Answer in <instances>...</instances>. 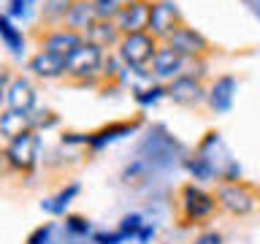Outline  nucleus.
Returning <instances> with one entry per match:
<instances>
[{
  "instance_id": "obj_1",
  "label": "nucleus",
  "mask_w": 260,
  "mask_h": 244,
  "mask_svg": "<svg viewBox=\"0 0 260 244\" xmlns=\"http://www.w3.org/2000/svg\"><path fill=\"white\" fill-rule=\"evenodd\" d=\"M182 155H184V146L174 136H168L162 128H152L149 136L138 146V160H144L152 171L154 168H171Z\"/></svg>"
},
{
  "instance_id": "obj_2",
  "label": "nucleus",
  "mask_w": 260,
  "mask_h": 244,
  "mask_svg": "<svg viewBox=\"0 0 260 244\" xmlns=\"http://www.w3.org/2000/svg\"><path fill=\"white\" fill-rule=\"evenodd\" d=\"M219 201H217V193H209L203 190L201 185H184L179 190V209H182V220L187 225H195V223H203L209 220L211 215L217 211Z\"/></svg>"
},
{
  "instance_id": "obj_3",
  "label": "nucleus",
  "mask_w": 260,
  "mask_h": 244,
  "mask_svg": "<svg viewBox=\"0 0 260 244\" xmlns=\"http://www.w3.org/2000/svg\"><path fill=\"white\" fill-rule=\"evenodd\" d=\"M157 49H160V44L152 33H133V36H122V41L117 44V54L125 68L141 71L154 60Z\"/></svg>"
},
{
  "instance_id": "obj_4",
  "label": "nucleus",
  "mask_w": 260,
  "mask_h": 244,
  "mask_svg": "<svg viewBox=\"0 0 260 244\" xmlns=\"http://www.w3.org/2000/svg\"><path fill=\"white\" fill-rule=\"evenodd\" d=\"M103 63H106L103 46L92 44V41H84V44L65 60V76L87 84V81H92L98 73H103Z\"/></svg>"
},
{
  "instance_id": "obj_5",
  "label": "nucleus",
  "mask_w": 260,
  "mask_h": 244,
  "mask_svg": "<svg viewBox=\"0 0 260 244\" xmlns=\"http://www.w3.org/2000/svg\"><path fill=\"white\" fill-rule=\"evenodd\" d=\"M38 152H41V138L36 130L24 133L14 141H6V149H3V158H6V166L19 171V174H27L38 166Z\"/></svg>"
},
{
  "instance_id": "obj_6",
  "label": "nucleus",
  "mask_w": 260,
  "mask_h": 244,
  "mask_svg": "<svg viewBox=\"0 0 260 244\" xmlns=\"http://www.w3.org/2000/svg\"><path fill=\"white\" fill-rule=\"evenodd\" d=\"M217 201H219V209L231 211L236 217H244L249 211H255L257 193L247 182H231V185H222L217 190Z\"/></svg>"
},
{
  "instance_id": "obj_7",
  "label": "nucleus",
  "mask_w": 260,
  "mask_h": 244,
  "mask_svg": "<svg viewBox=\"0 0 260 244\" xmlns=\"http://www.w3.org/2000/svg\"><path fill=\"white\" fill-rule=\"evenodd\" d=\"M182 27V14L174 0H152V16H149V33L157 41H168Z\"/></svg>"
},
{
  "instance_id": "obj_8",
  "label": "nucleus",
  "mask_w": 260,
  "mask_h": 244,
  "mask_svg": "<svg viewBox=\"0 0 260 244\" xmlns=\"http://www.w3.org/2000/svg\"><path fill=\"white\" fill-rule=\"evenodd\" d=\"M149 16H152V0H133V3L122 6L117 27L122 36H133V33H149Z\"/></svg>"
},
{
  "instance_id": "obj_9",
  "label": "nucleus",
  "mask_w": 260,
  "mask_h": 244,
  "mask_svg": "<svg viewBox=\"0 0 260 244\" xmlns=\"http://www.w3.org/2000/svg\"><path fill=\"white\" fill-rule=\"evenodd\" d=\"M166 44L171 46V49H176L179 54L184 57V60H201V57H206L209 54V41L201 36L198 30H192V27H179L174 36H171Z\"/></svg>"
},
{
  "instance_id": "obj_10",
  "label": "nucleus",
  "mask_w": 260,
  "mask_h": 244,
  "mask_svg": "<svg viewBox=\"0 0 260 244\" xmlns=\"http://www.w3.org/2000/svg\"><path fill=\"white\" fill-rule=\"evenodd\" d=\"M166 89H168V98L176 106H198L209 98V89H203L198 76H179Z\"/></svg>"
},
{
  "instance_id": "obj_11",
  "label": "nucleus",
  "mask_w": 260,
  "mask_h": 244,
  "mask_svg": "<svg viewBox=\"0 0 260 244\" xmlns=\"http://www.w3.org/2000/svg\"><path fill=\"white\" fill-rule=\"evenodd\" d=\"M184 63L187 60L176 52V49L162 44L157 49V54H154V60H152V76L160 79V81H174L184 73Z\"/></svg>"
},
{
  "instance_id": "obj_12",
  "label": "nucleus",
  "mask_w": 260,
  "mask_h": 244,
  "mask_svg": "<svg viewBox=\"0 0 260 244\" xmlns=\"http://www.w3.org/2000/svg\"><path fill=\"white\" fill-rule=\"evenodd\" d=\"M84 36L81 33H73V30H68V27H57V30H49L46 36H44V41H41V49H46V52H52V54H60V57H68L76 52V49L84 44Z\"/></svg>"
},
{
  "instance_id": "obj_13",
  "label": "nucleus",
  "mask_w": 260,
  "mask_h": 244,
  "mask_svg": "<svg viewBox=\"0 0 260 244\" xmlns=\"http://www.w3.org/2000/svg\"><path fill=\"white\" fill-rule=\"evenodd\" d=\"M101 22L98 19V11H95V3L92 0H73L71 8H68V16H65V27L73 30V33H81L87 38V33Z\"/></svg>"
},
{
  "instance_id": "obj_14",
  "label": "nucleus",
  "mask_w": 260,
  "mask_h": 244,
  "mask_svg": "<svg viewBox=\"0 0 260 244\" xmlns=\"http://www.w3.org/2000/svg\"><path fill=\"white\" fill-rule=\"evenodd\" d=\"M233 98H236V79L233 76H219L214 84L209 87V109L214 114H228L233 109Z\"/></svg>"
},
{
  "instance_id": "obj_15",
  "label": "nucleus",
  "mask_w": 260,
  "mask_h": 244,
  "mask_svg": "<svg viewBox=\"0 0 260 244\" xmlns=\"http://www.w3.org/2000/svg\"><path fill=\"white\" fill-rule=\"evenodd\" d=\"M32 128V111H16V109H6L0 114V136L6 141H14L24 133H30Z\"/></svg>"
},
{
  "instance_id": "obj_16",
  "label": "nucleus",
  "mask_w": 260,
  "mask_h": 244,
  "mask_svg": "<svg viewBox=\"0 0 260 244\" xmlns=\"http://www.w3.org/2000/svg\"><path fill=\"white\" fill-rule=\"evenodd\" d=\"M6 106L16 111H32L36 109V87L24 76H16L6 89Z\"/></svg>"
},
{
  "instance_id": "obj_17",
  "label": "nucleus",
  "mask_w": 260,
  "mask_h": 244,
  "mask_svg": "<svg viewBox=\"0 0 260 244\" xmlns=\"http://www.w3.org/2000/svg\"><path fill=\"white\" fill-rule=\"evenodd\" d=\"M30 71L38 79H60V76H65V57L41 49V52L30 57Z\"/></svg>"
},
{
  "instance_id": "obj_18",
  "label": "nucleus",
  "mask_w": 260,
  "mask_h": 244,
  "mask_svg": "<svg viewBox=\"0 0 260 244\" xmlns=\"http://www.w3.org/2000/svg\"><path fill=\"white\" fill-rule=\"evenodd\" d=\"M136 130H138V122H114V125H109V128H101V130H95V133H89V149L101 152L109 144L119 141V138H125L130 133H136Z\"/></svg>"
},
{
  "instance_id": "obj_19",
  "label": "nucleus",
  "mask_w": 260,
  "mask_h": 244,
  "mask_svg": "<svg viewBox=\"0 0 260 244\" xmlns=\"http://www.w3.org/2000/svg\"><path fill=\"white\" fill-rule=\"evenodd\" d=\"M81 193V187L73 182L68 187H62L57 195H52V198H46V201H41V209L49 211V215H65V209H68V203L76 198V195Z\"/></svg>"
},
{
  "instance_id": "obj_20",
  "label": "nucleus",
  "mask_w": 260,
  "mask_h": 244,
  "mask_svg": "<svg viewBox=\"0 0 260 244\" xmlns=\"http://www.w3.org/2000/svg\"><path fill=\"white\" fill-rule=\"evenodd\" d=\"M87 41H92V44L98 46H114V44H119L122 41V33L117 27V22H98L92 30L87 33Z\"/></svg>"
},
{
  "instance_id": "obj_21",
  "label": "nucleus",
  "mask_w": 260,
  "mask_h": 244,
  "mask_svg": "<svg viewBox=\"0 0 260 244\" xmlns=\"http://www.w3.org/2000/svg\"><path fill=\"white\" fill-rule=\"evenodd\" d=\"M184 168L195 182H217V171L211 168V163L206 158H201L198 152H195L192 158H184Z\"/></svg>"
},
{
  "instance_id": "obj_22",
  "label": "nucleus",
  "mask_w": 260,
  "mask_h": 244,
  "mask_svg": "<svg viewBox=\"0 0 260 244\" xmlns=\"http://www.w3.org/2000/svg\"><path fill=\"white\" fill-rule=\"evenodd\" d=\"M0 36H3V44L11 49V54H22L24 52V36L22 30L14 27V19H8L3 14V19H0Z\"/></svg>"
},
{
  "instance_id": "obj_23",
  "label": "nucleus",
  "mask_w": 260,
  "mask_h": 244,
  "mask_svg": "<svg viewBox=\"0 0 260 244\" xmlns=\"http://www.w3.org/2000/svg\"><path fill=\"white\" fill-rule=\"evenodd\" d=\"M71 3H73V0H44L41 14H44V19L49 24H60V22H65V16H68Z\"/></svg>"
},
{
  "instance_id": "obj_24",
  "label": "nucleus",
  "mask_w": 260,
  "mask_h": 244,
  "mask_svg": "<svg viewBox=\"0 0 260 244\" xmlns=\"http://www.w3.org/2000/svg\"><path fill=\"white\" fill-rule=\"evenodd\" d=\"M144 217L138 215V211H130V215H125L119 220V228L117 231L125 236V239H138V233H141V228H144Z\"/></svg>"
},
{
  "instance_id": "obj_25",
  "label": "nucleus",
  "mask_w": 260,
  "mask_h": 244,
  "mask_svg": "<svg viewBox=\"0 0 260 244\" xmlns=\"http://www.w3.org/2000/svg\"><path fill=\"white\" fill-rule=\"evenodd\" d=\"M95 3V11H98V19L101 22H114L125 6V0H92Z\"/></svg>"
},
{
  "instance_id": "obj_26",
  "label": "nucleus",
  "mask_w": 260,
  "mask_h": 244,
  "mask_svg": "<svg viewBox=\"0 0 260 244\" xmlns=\"http://www.w3.org/2000/svg\"><path fill=\"white\" fill-rule=\"evenodd\" d=\"M162 95H168V89L162 87V84H152V87H144V89H136L133 98H136V103L138 106H152V103H157Z\"/></svg>"
},
{
  "instance_id": "obj_27",
  "label": "nucleus",
  "mask_w": 260,
  "mask_h": 244,
  "mask_svg": "<svg viewBox=\"0 0 260 244\" xmlns=\"http://www.w3.org/2000/svg\"><path fill=\"white\" fill-rule=\"evenodd\" d=\"M65 228H68L73 236H87L89 233V220L79 217V215H68L65 217Z\"/></svg>"
},
{
  "instance_id": "obj_28",
  "label": "nucleus",
  "mask_w": 260,
  "mask_h": 244,
  "mask_svg": "<svg viewBox=\"0 0 260 244\" xmlns=\"http://www.w3.org/2000/svg\"><path fill=\"white\" fill-rule=\"evenodd\" d=\"M30 3H36V0H11L6 8V16L8 19H24L30 11Z\"/></svg>"
},
{
  "instance_id": "obj_29",
  "label": "nucleus",
  "mask_w": 260,
  "mask_h": 244,
  "mask_svg": "<svg viewBox=\"0 0 260 244\" xmlns=\"http://www.w3.org/2000/svg\"><path fill=\"white\" fill-rule=\"evenodd\" d=\"M52 231H54V225H41V228H36L30 236H27V241L24 244H49V236H52Z\"/></svg>"
},
{
  "instance_id": "obj_30",
  "label": "nucleus",
  "mask_w": 260,
  "mask_h": 244,
  "mask_svg": "<svg viewBox=\"0 0 260 244\" xmlns=\"http://www.w3.org/2000/svg\"><path fill=\"white\" fill-rule=\"evenodd\" d=\"M127 239L122 236L119 231H111V233H106V231H101V233H92V244H125Z\"/></svg>"
},
{
  "instance_id": "obj_31",
  "label": "nucleus",
  "mask_w": 260,
  "mask_h": 244,
  "mask_svg": "<svg viewBox=\"0 0 260 244\" xmlns=\"http://www.w3.org/2000/svg\"><path fill=\"white\" fill-rule=\"evenodd\" d=\"M57 125V117H54V114L52 111H38V114H32V128H54Z\"/></svg>"
},
{
  "instance_id": "obj_32",
  "label": "nucleus",
  "mask_w": 260,
  "mask_h": 244,
  "mask_svg": "<svg viewBox=\"0 0 260 244\" xmlns=\"http://www.w3.org/2000/svg\"><path fill=\"white\" fill-rule=\"evenodd\" d=\"M60 141H62V146H79V144L89 146V133H65Z\"/></svg>"
},
{
  "instance_id": "obj_33",
  "label": "nucleus",
  "mask_w": 260,
  "mask_h": 244,
  "mask_svg": "<svg viewBox=\"0 0 260 244\" xmlns=\"http://www.w3.org/2000/svg\"><path fill=\"white\" fill-rule=\"evenodd\" d=\"M192 244H222V233L219 231H203Z\"/></svg>"
},
{
  "instance_id": "obj_34",
  "label": "nucleus",
  "mask_w": 260,
  "mask_h": 244,
  "mask_svg": "<svg viewBox=\"0 0 260 244\" xmlns=\"http://www.w3.org/2000/svg\"><path fill=\"white\" fill-rule=\"evenodd\" d=\"M152 239H154V225H152V223H146V225L141 228V233H138V239H136V241H138V244H149Z\"/></svg>"
},
{
  "instance_id": "obj_35",
  "label": "nucleus",
  "mask_w": 260,
  "mask_h": 244,
  "mask_svg": "<svg viewBox=\"0 0 260 244\" xmlns=\"http://www.w3.org/2000/svg\"><path fill=\"white\" fill-rule=\"evenodd\" d=\"M125 3H133V0H125Z\"/></svg>"
}]
</instances>
